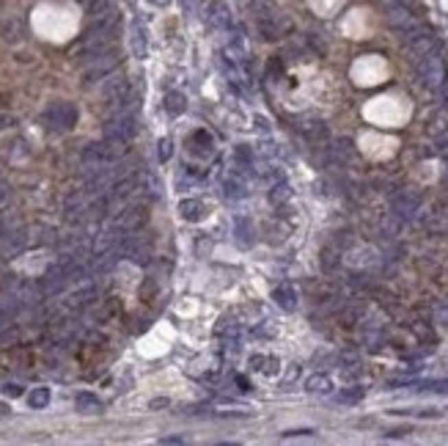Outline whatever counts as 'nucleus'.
Masks as SVG:
<instances>
[{
  "label": "nucleus",
  "mask_w": 448,
  "mask_h": 446,
  "mask_svg": "<svg viewBox=\"0 0 448 446\" xmlns=\"http://www.w3.org/2000/svg\"><path fill=\"white\" fill-rule=\"evenodd\" d=\"M82 61H85L82 74H85V80H88V83H93V80H104V77H107V74H113V72H115V66H118V55H115L113 50H104V52L88 55V58H82Z\"/></svg>",
  "instance_id": "f257e3e1"
},
{
  "label": "nucleus",
  "mask_w": 448,
  "mask_h": 446,
  "mask_svg": "<svg viewBox=\"0 0 448 446\" xmlns=\"http://www.w3.org/2000/svg\"><path fill=\"white\" fill-rule=\"evenodd\" d=\"M93 297H96V289H93V286H85V289H80V292L71 295V306H74V308H82V306H88Z\"/></svg>",
  "instance_id": "393cba45"
},
{
  "label": "nucleus",
  "mask_w": 448,
  "mask_h": 446,
  "mask_svg": "<svg viewBox=\"0 0 448 446\" xmlns=\"http://www.w3.org/2000/svg\"><path fill=\"white\" fill-rule=\"evenodd\" d=\"M289 195H291V190H289V184H286V182L272 184V190H269V201H272V204H283Z\"/></svg>",
  "instance_id": "bb28decb"
},
{
  "label": "nucleus",
  "mask_w": 448,
  "mask_h": 446,
  "mask_svg": "<svg viewBox=\"0 0 448 446\" xmlns=\"http://www.w3.org/2000/svg\"><path fill=\"white\" fill-rule=\"evenodd\" d=\"M412 330H415V336H421V339H426V341L432 339V330H429L426 325H421V322H418V325H412Z\"/></svg>",
  "instance_id": "7c9ffc66"
},
{
  "label": "nucleus",
  "mask_w": 448,
  "mask_h": 446,
  "mask_svg": "<svg viewBox=\"0 0 448 446\" xmlns=\"http://www.w3.org/2000/svg\"><path fill=\"white\" fill-rule=\"evenodd\" d=\"M363 394H366V388L352 385V388L338 391V394H335V402H341V405H355V402H360V399H363Z\"/></svg>",
  "instance_id": "aec40b11"
},
{
  "label": "nucleus",
  "mask_w": 448,
  "mask_h": 446,
  "mask_svg": "<svg viewBox=\"0 0 448 446\" xmlns=\"http://www.w3.org/2000/svg\"><path fill=\"white\" fill-rule=\"evenodd\" d=\"M162 105H165V113H168V116H181L184 107H187V99H184V94H179V91H168Z\"/></svg>",
  "instance_id": "a211bd4d"
},
{
  "label": "nucleus",
  "mask_w": 448,
  "mask_h": 446,
  "mask_svg": "<svg viewBox=\"0 0 448 446\" xmlns=\"http://www.w3.org/2000/svg\"><path fill=\"white\" fill-rule=\"evenodd\" d=\"M203 19L206 25H212L214 30H225L231 25V11L225 6V0H209L203 6Z\"/></svg>",
  "instance_id": "6e6552de"
},
{
  "label": "nucleus",
  "mask_w": 448,
  "mask_h": 446,
  "mask_svg": "<svg viewBox=\"0 0 448 446\" xmlns=\"http://www.w3.org/2000/svg\"><path fill=\"white\" fill-rule=\"evenodd\" d=\"M44 121L49 129H58V132H66L74 127L77 121V107L71 102H52L47 110H44Z\"/></svg>",
  "instance_id": "7ed1b4c3"
},
{
  "label": "nucleus",
  "mask_w": 448,
  "mask_h": 446,
  "mask_svg": "<svg viewBox=\"0 0 448 446\" xmlns=\"http://www.w3.org/2000/svg\"><path fill=\"white\" fill-rule=\"evenodd\" d=\"M305 391H311V394H330V391H333L330 374H322V372L311 374V377L305 380Z\"/></svg>",
  "instance_id": "f3484780"
},
{
  "label": "nucleus",
  "mask_w": 448,
  "mask_h": 446,
  "mask_svg": "<svg viewBox=\"0 0 448 446\" xmlns=\"http://www.w3.org/2000/svg\"><path fill=\"white\" fill-rule=\"evenodd\" d=\"M437 91H440V102H443V105H445V107H448V77H445V80H443V85H440V88H437Z\"/></svg>",
  "instance_id": "473e14b6"
},
{
  "label": "nucleus",
  "mask_w": 448,
  "mask_h": 446,
  "mask_svg": "<svg viewBox=\"0 0 448 446\" xmlns=\"http://www.w3.org/2000/svg\"><path fill=\"white\" fill-rule=\"evenodd\" d=\"M25 242H27V237H25L22 229H11V231L3 229V234H0V251H3L5 256L19 253V251L25 248Z\"/></svg>",
  "instance_id": "9d476101"
},
{
  "label": "nucleus",
  "mask_w": 448,
  "mask_h": 446,
  "mask_svg": "<svg viewBox=\"0 0 448 446\" xmlns=\"http://www.w3.org/2000/svg\"><path fill=\"white\" fill-rule=\"evenodd\" d=\"M407 432H410V427H396V429H388L385 435H388V438H404Z\"/></svg>",
  "instance_id": "2f4dec72"
},
{
  "label": "nucleus",
  "mask_w": 448,
  "mask_h": 446,
  "mask_svg": "<svg viewBox=\"0 0 448 446\" xmlns=\"http://www.w3.org/2000/svg\"><path fill=\"white\" fill-rule=\"evenodd\" d=\"M0 179H3V176H0Z\"/></svg>",
  "instance_id": "a19ab883"
},
{
  "label": "nucleus",
  "mask_w": 448,
  "mask_h": 446,
  "mask_svg": "<svg viewBox=\"0 0 448 446\" xmlns=\"http://www.w3.org/2000/svg\"><path fill=\"white\" fill-rule=\"evenodd\" d=\"M143 220H146V209H143L140 204H132V206H126V209L118 212L115 226H118L124 234H129V231H137Z\"/></svg>",
  "instance_id": "1a4fd4ad"
},
{
  "label": "nucleus",
  "mask_w": 448,
  "mask_h": 446,
  "mask_svg": "<svg viewBox=\"0 0 448 446\" xmlns=\"http://www.w3.org/2000/svg\"><path fill=\"white\" fill-rule=\"evenodd\" d=\"M234 240L242 245V248H250L256 242V226L247 220V217H236L234 220Z\"/></svg>",
  "instance_id": "f8f14e48"
},
{
  "label": "nucleus",
  "mask_w": 448,
  "mask_h": 446,
  "mask_svg": "<svg viewBox=\"0 0 448 446\" xmlns=\"http://www.w3.org/2000/svg\"><path fill=\"white\" fill-rule=\"evenodd\" d=\"M74 407H77L80 413H99V410H102V399H99L96 394H91V391H80V394L74 396Z\"/></svg>",
  "instance_id": "2eb2a0df"
},
{
  "label": "nucleus",
  "mask_w": 448,
  "mask_h": 446,
  "mask_svg": "<svg viewBox=\"0 0 448 446\" xmlns=\"http://www.w3.org/2000/svg\"><path fill=\"white\" fill-rule=\"evenodd\" d=\"M157 146H159V149H157L159 160H162V162H165V160H170V154H173V140H170V138H162Z\"/></svg>",
  "instance_id": "cd10ccee"
},
{
  "label": "nucleus",
  "mask_w": 448,
  "mask_h": 446,
  "mask_svg": "<svg viewBox=\"0 0 448 446\" xmlns=\"http://www.w3.org/2000/svg\"><path fill=\"white\" fill-rule=\"evenodd\" d=\"M311 432H313V429H289L286 435H311Z\"/></svg>",
  "instance_id": "4c0bfd02"
},
{
  "label": "nucleus",
  "mask_w": 448,
  "mask_h": 446,
  "mask_svg": "<svg viewBox=\"0 0 448 446\" xmlns=\"http://www.w3.org/2000/svg\"><path fill=\"white\" fill-rule=\"evenodd\" d=\"M137 124H135V113H124V110H115L107 124H104V135L107 138H118V140H129L135 135Z\"/></svg>",
  "instance_id": "423d86ee"
},
{
  "label": "nucleus",
  "mask_w": 448,
  "mask_h": 446,
  "mask_svg": "<svg viewBox=\"0 0 448 446\" xmlns=\"http://www.w3.org/2000/svg\"><path fill=\"white\" fill-rule=\"evenodd\" d=\"M223 195H225L228 201L245 198V184H242V179H228V182L223 184Z\"/></svg>",
  "instance_id": "412c9836"
},
{
  "label": "nucleus",
  "mask_w": 448,
  "mask_h": 446,
  "mask_svg": "<svg viewBox=\"0 0 448 446\" xmlns=\"http://www.w3.org/2000/svg\"><path fill=\"white\" fill-rule=\"evenodd\" d=\"M159 443H184V438H179V435H168V438H162Z\"/></svg>",
  "instance_id": "c9c22d12"
},
{
  "label": "nucleus",
  "mask_w": 448,
  "mask_h": 446,
  "mask_svg": "<svg viewBox=\"0 0 448 446\" xmlns=\"http://www.w3.org/2000/svg\"><path fill=\"white\" fill-rule=\"evenodd\" d=\"M129 44H132V52H135L137 58H146V52H148V33H146L143 22H132Z\"/></svg>",
  "instance_id": "9b49d317"
},
{
  "label": "nucleus",
  "mask_w": 448,
  "mask_h": 446,
  "mask_svg": "<svg viewBox=\"0 0 448 446\" xmlns=\"http://www.w3.org/2000/svg\"><path fill=\"white\" fill-rule=\"evenodd\" d=\"M421 204H423V198H421V193H415V190H399V193H393V198H390V209H393L401 220H412V217L421 212Z\"/></svg>",
  "instance_id": "39448f33"
},
{
  "label": "nucleus",
  "mask_w": 448,
  "mask_h": 446,
  "mask_svg": "<svg viewBox=\"0 0 448 446\" xmlns=\"http://www.w3.org/2000/svg\"><path fill=\"white\" fill-rule=\"evenodd\" d=\"M3 394L5 396H22V385L19 383H5L3 385Z\"/></svg>",
  "instance_id": "c756f323"
},
{
  "label": "nucleus",
  "mask_w": 448,
  "mask_h": 446,
  "mask_svg": "<svg viewBox=\"0 0 448 446\" xmlns=\"http://www.w3.org/2000/svg\"><path fill=\"white\" fill-rule=\"evenodd\" d=\"M5 416H8V407H5V405H0V418H5Z\"/></svg>",
  "instance_id": "ea45409f"
},
{
  "label": "nucleus",
  "mask_w": 448,
  "mask_h": 446,
  "mask_svg": "<svg viewBox=\"0 0 448 446\" xmlns=\"http://www.w3.org/2000/svg\"><path fill=\"white\" fill-rule=\"evenodd\" d=\"M401 36H404L407 50H410L415 58H423L426 52H432V50L437 47V39H434V33H432L426 25H415V28H410V30L401 33Z\"/></svg>",
  "instance_id": "20e7f679"
},
{
  "label": "nucleus",
  "mask_w": 448,
  "mask_h": 446,
  "mask_svg": "<svg viewBox=\"0 0 448 446\" xmlns=\"http://www.w3.org/2000/svg\"><path fill=\"white\" fill-rule=\"evenodd\" d=\"M437 319H440V322L448 328V308H437Z\"/></svg>",
  "instance_id": "f704fd0d"
},
{
  "label": "nucleus",
  "mask_w": 448,
  "mask_h": 446,
  "mask_svg": "<svg viewBox=\"0 0 448 446\" xmlns=\"http://www.w3.org/2000/svg\"><path fill=\"white\" fill-rule=\"evenodd\" d=\"M179 212H181V217H184V220L198 223V220H203L206 206H203V201H198V198H184V201L179 204Z\"/></svg>",
  "instance_id": "ddd939ff"
},
{
  "label": "nucleus",
  "mask_w": 448,
  "mask_h": 446,
  "mask_svg": "<svg viewBox=\"0 0 448 446\" xmlns=\"http://www.w3.org/2000/svg\"><path fill=\"white\" fill-rule=\"evenodd\" d=\"M148 3H151V6H157V8H165L170 0H148Z\"/></svg>",
  "instance_id": "58836bf2"
},
{
  "label": "nucleus",
  "mask_w": 448,
  "mask_h": 446,
  "mask_svg": "<svg viewBox=\"0 0 448 446\" xmlns=\"http://www.w3.org/2000/svg\"><path fill=\"white\" fill-rule=\"evenodd\" d=\"M319 262H322L324 270H335V267L341 264V251H338L335 245H330V248L322 251V259H319Z\"/></svg>",
  "instance_id": "4be33fe9"
},
{
  "label": "nucleus",
  "mask_w": 448,
  "mask_h": 446,
  "mask_svg": "<svg viewBox=\"0 0 448 446\" xmlns=\"http://www.w3.org/2000/svg\"><path fill=\"white\" fill-rule=\"evenodd\" d=\"M426 129H429V135H434V138L448 132V107H445V105L429 116V127H426Z\"/></svg>",
  "instance_id": "dca6fc26"
},
{
  "label": "nucleus",
  "mask_w": 448,
  "mask_h": 446,
  "mask_svg": "<svg viewBox=\"0 0 448 446\" xmlns=\"http://www.w3.org/2000/svg\"><path fill=\"white\" fill-rule=\"evenodd\" d=\"M415 391H437V394H448V380H429V383H412Z\"/></svg>",
  "instance_id": "a878e982"
},
{
  "label": "nucleus",
  "mask_w": 448,
  "mask_h": 446,
  "mask_svg": "<svg viewBox=\"0 0 448 446\" xmlns=\"http://www.w3.org/2000/svg\"><path fill=\"white\" fill-rule=\"evenodd\" d=\"M418 77H421V83L426 88H440L443 85V80H445V63L437 55V50H432L423 58H418Z\"/></svg>",
  "instance_id": "f03ea898"
},
{
  "label": "nucleus",
  "mask_w": 448,
  "mask_h": 446,
  "mask_svg": "<svg viewBox=\"0 0 448 446\" xmlns=\"http://www.w3.org/2000/svg\"><path fill=\"white\" fill-rule=\"evenodd\" d=\"M11 339H14V328H11V325L3 319V322H0V347H3V344H8Z\"/></svg>",
  "instance_id": "c85d7f7f"
},
{
  "label": "nucleus",
  "mask_w": 448,
  "mask_h": 446,
  "mask_svg": "<svg viewBox=\"0 0 448 446\" xmlns=\"http://www.w3.org/2000/svg\"><path fill=\"white\" fill-rule=\"evenodd\" d=\"M5 198H8V184H5L3 179H0V204H3Z\"/></svg>",
  "instance_id": "e433bc0d"
},
{
  "label": "nucleus",
  "mask_w": 448,
  "mask_h": 446,
  "mask_svg": "<svg viewBox=\"0 0 448 446\" xmlns=\"http://www.w3.org/2000/svg\"><path fill=\"white\" fill-rule=\"evenodd\" d=\"M272 300H275L283 311H294V306H297V292H294V286L280 284V286L272 289Z\"/></svg>",
  "instance_id": "4468645a"
},
{
  "label": "nucleus",
  "mask_w": 448,
  "mask_h": 446,
  "mask_svg": "<svg viewBox=\"0 0 448 446\" xmlns=\"http://www.w3.org/2000/svg\"><path fill=\"white\" fill-rule=\"evenodd\" d=\"M437 154H440V157H443V160L448 162V140H443V143L437 146Z\"/></svg>",
  "instance_id": "72a5a7b5"
},
{
  "label": "nucleus",
  "mask_w": 448,
  "mask_h": 446,
  "mask_svg": "<svg viewBox=\"0 0 448 446\" xmlns=\"http://www.w3.org/2000/svg\"><path fill=\"white\" fill-rule=\"evenodd\" d=\"M253 160H256V154L250 151V146H245V143L234 146V168H236V171L250 168V165H253Z\"/></svg>",
  "instance_id": "6ab92c4d"
},
{
  "label": "nucleus",
  "mask_w": 448,
  "mask_h": 446,
  "mask_svg": "<svg viewBox=\"0 0 448 446\" xmlns=\"http://www.w3.org/2000/svg\"><path fill=\"white\" fill-rule=\"evenodd\" d=\"M129 91H132V85H129V80H126L124 74H107L104 83H102V99H104L107 105H113V107H115Z\"/></svg>",
  "instance_id": "0eeeda50"
},
{
  "label": "nucleus",
  "mask_w": 448,
  "mask_h": 446,
  "mask_svg": "<svg viewBox=\"0 0 448 446\" xmlns=\"http://www.w3.org/2000/svg\"><path fill=\"white\" fill-rule=\"evenodd\" d=\"M379 229H382V234H385V237H396V234H399V229H401V217H399L396 212H390L388 217H382V226H379Z\"/></svg>",
  "instance_id": "b1692460"
},
{
  "label": "nucleus",
  "mask_w": 448,
  "mask_h": 446,
  "mask_svg": "<svg viewBox=\"0 0 448 446\" xmlns=\"http://www.w3.org/2000/svg\"><path fill=\"white\" fill-rule=\"evenodd\" d=\"M27 405L30 407H47L49 405V388H33L30 394H27Z\"/></svg>",
  "instance_id": "5701e85b"
}]
</instances>
